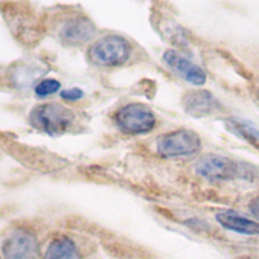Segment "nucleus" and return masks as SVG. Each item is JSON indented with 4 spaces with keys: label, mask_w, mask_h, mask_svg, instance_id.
I'll return each mask as SVG.
<instances>
[{
    "label": "nucleus",
    "mask_w": 259,
    "mask_h": 259,
    "mask_svg": "<svg viewBox=\"0 0 259 259\" xmlns=\"http://www.w3.org/2000/svg\"><path fill=\"white\" fill-rule=\"evenodd\" d=\"M76 114L60 104H41L29 114L32 126L48 135H63L73 126Z\"/></svg>",
    "instance_id": "nucleus-1"
},
{
    "label": "nucleus",
    "mask_w": 259,
    "mask_h": 259,
    "mask_svg": "<svg viewBox=\"0 0 259 259\" xmlns=\"http://www.w3.org/2000/svg\"><path fill=\"white\" fill-rule=\"evenodd\" d=\"M132 52L130 43L119 35H105L92 45L89 51L90 60L98 66L113 67L123 64Z\"/></svg>",
    "instance_id": "nucleus-2"
},
{
    "label": "nucleus",
    "mask_w": 259,
    "mask_h": 259,
    "mask_svg": "<svg viewBox=\"0 0 259 259\" xmlns=\"http://www.w3.org/2000/svg\"><path fill=\"white\" fill-rule=\"evenodd\" d=\"M116 125L122 133L142 135L148 133L156 125L153 110L142 104H128L116 113Z\"/></svg>",
    "instance_id": "nucleus-3"
},
{
    "label": "nucleus",
    "mask_w": 259,
    "mask_h": 259,
    "mask_svg": "<svg viewBox=\"0 0 259 259\" xmlns=\"http://www.w3.org/2000/svg\"><path fill=\"white\" fill-rule=\"evenodd\" d=\"M201 148V139L191 130H177L157 139V153L163 157H180L198 153Z\"/></svg>",
    "instance_id": "nucleus-4"
},
{
    "label": "nucleus",
    "mask_w": 259,
    "mask_h": 259,
    "mask_svg": "<svg viewBox=\"0 0 259 259\" xmlns=\"http://www.w3.org/2000/svg\"><path fill=\"white\" fill-rule=\"evenodd\" d=\"M2 251L5 259H37L38 257V241L26 230H13L4 241Z\"/></svg>",
    "instance_id": "nucleus-5"
},
{
    "label": "nucleus",
    "mask_w": 259,
    "mask_h": 259,
    "mask_svg": "<svg viewBox=\"0 0 259 259\" xmlns=\"http://www.w3.org/2000/svg\"><path fill=\"white\" fill-rule=\"evenodd\" d=\"M163 61L168 67H171L176 73H179L182 78H185L188 82L194 85H203L206 82V73L204 70L194 64L186 57L180 55L179 52L169 49L163 54Z\"/></svg>",
    "instance_id": "nucleus-6"
},
{
    "label": "nucleus",
    "mask_w": 259,
    "mask_h": 259,
    "mask_svg": "<svg viewBox=\"0 0 259 259\" xmlns=\"http://www.w3.org/2000/svg\"><path fill=\"white\" fill-rule=\"evenodd\" d=\"M236 169L238 166L233 160L217 154L204 156L195 165L197 174L206 179H232L236 174Z\"/></svg>",
    "instance_id": "nucleus-7"
},
{
    "label": "nucleus",
    "mask_w": 259,
    "mask_h": 259,
    "mask_svg": "<svg viewBox=\"0 0 259 259\" xmlns=\"http://www.w3.org/2000/svg\"><path fill=\"white\" fill-rule=\"evenodd\" d=\"M183 108L188 114L195 117H204L221 110V104L210 92H189L183 98Z\"/></svg>",
    "instance_id": "nucleus-8"
},
{
    "label": "nucleus",
    "mask_w": 259,
    "mask_h": 259,
    "mask_svg": "<svg viewBox=\"0 0 259 259\" xmlns=\"http://www.w3.org/2000/svg\"><path fill=\"white\" fill-rule=\"evenodd\" d=\"M60 35L69 45H81L95 35V25L89 19H73L63 25Z\"/></svg>",
    "instance_id": "nucleus-9"
},
{
    "label": "nucleus",
    "mask_w": 259,
    "mask_h": 259,
    "mask_svg": "<svg viewBox=\"0 0 259 259\" xmlns=\"http://www.w3.org/2000/svg\"><path fill=\"white\" fill-rule=\"evenodd\" d=\"M217 220L227 230H233L242 235H259V223L248 220L245 217H241L236 212L223 210L217 215Z\"/></svg>",
    "instance_id": "nucleus-10"
},
{
    "label": "nucleus",
    "mask_w": 259,
    "mask_h": 259,
    "mask_svg": "<svg viewBox=\"0 0 259 259\" xmlns=\"http://www.w3.org/2000/svg\"><path fill=\"white\" fill-rule=\"evenodd\" d=\"M224 125L230 133L259 150V130L254 125L239 117H227L224 119Z\"/></svg>",
    "instance_id": "nucleus-11"
},
{
    "label": "nucleus",
    "mask_w": 259,
    "mask_h": 259,
    "mask_svg": "<svg viewBox=\"0 0 259 259\" xmlns=\"http://www.w3.org/2000/svg\"><path fill=\"white\" fill-rule=\"evenodd\" d=\"M43 259H81V254L70 238L61 236L49 244Z\"/></svg>",
    "instance_id": "nucleus-12"
},
{
    "label": "nucleus",
    "mask_w": 259,
    "mask_h": 259,
    "mask_svg": "<svg viewBox=\"0 0 259 259\" xmlns=\"http://www.w3.org/2000/svg\"><path fill=\"white\" fill-rule=\"evenodd\" d=\"M60 87H61V84L57 79H43L35 85V95L38 98H46V96L57 93L60 90Z\"/></svg>",
    "instance_id": "nucleus-13"
},
{
    "label": "nucleus",
    "mask_w": 259,
    "mask_h": 259,
    "mask_svg": "<svg viewBox=\"0 0 259 259\" xmlns=\"http://www.w3.org/2000/svg\"><path fill=\"white\" fill-rule=\"evenodd\" d=\"M84 96V92L81 89H69L61 93V98L66 101H78Z\"/></svg>",
    "instance_id": "nucleus-14"
}]
</instances>
